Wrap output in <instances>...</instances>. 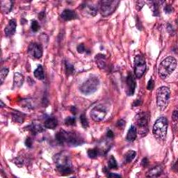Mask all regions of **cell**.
I'll list each match as a JSON object with an SVG mask.
<instances>
[{
    "label": "cell",
    "instance_id": "6da1fadb",
    "mask_svg": "<svg viewBox=\"0 0 178 178\" xmlns=\"http://www.w3.org/2000/svg\"><path fill=\"white\" fill-rule=\"evenodd\" d=\"M168 120L165 117H160L159 118H158L153 126V135L159 143H162L165 140L167 130H168Z\"/></svg>",
    "mask_w": 178,
    "mask_h": 178
},
{
    "label": "cell",
    "instance_id": "7a4b0ae2",
    "mask_svg": "<svg viewBox=\"0 0 178 178\" xmlns=\"http://www.w3.org/2000/svg\"><path fill=\"white\" fill-rule=\"evenodd\" d=\"M176 66H177V60L175 58L172 56L165 58L161 61L158 68V73L159 76L163 79L168 78L175 70Z\"/></svg>",
    "mask_w": 178,
    "mask_h": 178
},
{
    "label": "cell",
    "instance_id": "3957f363",
    "mask_svg": "<svg viewBox=\"0 0 178 178\" xmlns=\"http://www.w3.org/2000/svg\"><path fill=\"white\" fill-rule=\"evenodd\" d=\"M55 163L58 172L63 175H68L72 172V166L70 160L66 154L63 153L55 155Z\"/></svg>",
    "mask_w": 178,
    "mask_h": 178
},
{
    "label": "cell",
    "instance_id": "277c9868",
    "mask_svg": "<svg viewBox=\"0 0 178 178\" xmlns=\"http://www.w3.org/2000/svg\"><path fill=\"white\" fill-rule=\"evenodd\" d=\"M99 86V80L97 76H90L88 79L81 84L79 90L84 95H88L94 93Z\"/></svg>",
    "mask_w": 178,
    "mask_h": 178
},
{
    "label": "cell",
    "instance_id": "5b68a950",
    "mask_svg": "<svg viewBox=\"0 0 178 178\" xmlns=\"http://www.w3.org/2000/svg\"><path fill=\"white\" fill-rule=\"evenodd\" d=\"M170 99V90L165 86H162L156 92V104L161 111H163L168 106Z\"/></svg>",
    "mask_w": 178,
    "mask_h": 178
},
{
    "label": "cell",
    "instance_id": "8992f818",
    "mask_svg": "<svg viewBox=\"0 0 178 178\" xmlns=\"http://www.w3.org/2000/svg\"><path fill=\"white\" fill-rule=\"evenodd\" d=\"M135 122L138 128V133L145 136L147 133V124H148V117L145 112H140L135 117Z\"/></svg>",
    "mask_w": 178,
    "mask_h": 178
},
{
    "label": "cell",
    "instance_id": "52a82bcc",
    "mask_svg": "<svg viewBox=\"0 0 178 178\" xmlns=\"http://www.w3.org/2000/svg\"><path fill=\"white\" fill-rule=\"evenodd\" d=\"M119 3L118 1L103 0L99 2V10L102 15L107 16L115 10Z\"/></svg>",
    "mask_w": 178,
    "mask_h": 178
},
{
    "label": "cell",
    "instance_id": "ba28073f",
    "mask_svg": "<svg viewBox=\"0 0 178 178\" xmlns=\"http://www.w3.org/2000/svg\"><path fill=\"white\" fill-rule=\"evenodd\" d=\"M146 70V63L143 56L137 55L134 58V74L136 78L141 77Z\"/></svg>",
    "mask_w": 178,
    "mask_h": 178
},
{
    "label": "cell",
    "instance_id": "9c48e42d",
    "mask_svg": "<svg viewBox=\"0 0 178 178\" xmlns=\"http://www.w3.org/2000/svg\"><path fill=\"white\" fill-rule=\"evenodd\" d=\"M83 143V137L79 133L74 132V131H67L66 139L65 143L70 146H77L81 145Z\"/></svg>",
    "mask_w": 178,
    "mask_h": 178
},
{
    "label": "cell",
    "instance_id": "30bf717a",
    "mask_svg": "<svg viewBox=\"0 0 178 178\" xmlns=\"http://www.w3.org/2000/svg\"><path fill=\"white\" fill-rule=\"evenodd\" d=\"M107 111L106 108L102 105H97L92 109L90 112V116L95 122H100L105 118Z\"/></svg>",
    "mask_w": 178,
    "mask_h": 178
},
{
    "label": "cell",
    "instance_id": "8fae6325",
    "mask_svg": "<svg viewBox=\"0 0 178 178\" xmlns=\"http://www.w3.org/2000/svg\"><path fill=\"white\" fill-rule=\"evenodd\" d=\"M136 88V80L131 72H129L127 76L125 82V91L127 95L131 96L134 95Z\"/></svg>",
    "mask_w": 178,
    "mask_h": 178
},
{
    "label": "cell",
    "instance_id": "7c38bea8",
    "mask_svg": "<svg viewBox=\"0 0 178 178\" xmlns=\"http://www.w3.org/2000/svg\"><path fill=\"white\" fill-rule=\"evenodd\" d=\"M28 53L33 58H39L42 55V47L40 44L35 42L30 44L28 48Z\"/></svg>",
    "mask_w": 178,
    "mask_h": 178
},
{
    "label": "cell",
    "instance_id": "4fadbf2b",
    "mask_svg": "<svg viewBox=\"0 0 178 178\" xmlns=\"http://www.w3.org/2000/svg\"><path fill=\"white\" fill-rule=\"evenodd\" d=\"M16 22L14 19H11L9 21L8 24H7L4 29L5 34L6 36H10V35H13L15 33V30H16Z\"/></svg>",
    "mask_w": 178,
    "mask_h": 178
},
{
    "label": "cell",
    "instance_id": "5bb4252c",
    "mask_svg": "<svg viewBox=\"0 0 178 178\" xmlns=\"http://www.w3.org/2000/svg\"><path fill=\"white\" fill-rule=\"evenodd\" d=\"M28 129L33 134L36 135L37 134L42 132L44 131V128L39 122H33L28 127Z\"/></svg>",
    "mask_w": 178,
    "mask_h": 178
},
{
    "label": "cell",
    "instance_id": "9a60e30c",
    "mask_svg": "<svg viewBox=\"0 0 178 178\" xmlns=\"http://www.w3.org/2000/svg\"><path fill=\"white\" fill-rule=\"evenodd\" d=\"M162 172H163V167L161 166V165H156V166H154V168H151L150 170L147 172V177H159Z\"/></svg>",
    "mask_w": 178,
    "mask_h": 178
},
{
    "label": "cell",
    "instance_id": "2e32d148",
    "mask_svg": "<svg viewBox=\"0 0 178 178\" xmlns=\"http://www.w3.org/2000/svg\"><path fill=\"white\" fill-rule=\"evenodd\" d=\"M60 17H61V18L63 19L64 20L68 21L76 18V14L74 10L66 9L63 10V13L60 15Z\"/></svg>",
    "mask_w": 178,
    "mask_h": 178
},
{
    "label": "cell",
    "instance_id": "e0dca14e",
    "mask_svg": "<svg viewBox=\"0 0 178 178\" xmlns=\"http://www.w3.org/2000/svg\"><path fill=\"white\" fill-rule=\"evenodd\" d=\"M58 125V121L54 117H49L46 119V120L44 122V127L47 129H54L57 127Z\"/></svg>",
    "mask_w": 178,
    "mask_h": 178
},
{
    "label": "cell",
    "instance_id": "ac0fdd59",
    "mask_svg": "<svg viewBox=\"0 0 178 178\" xmlns=\"http://www.w3.org/2000/svg\"><path fill=\"white\" fill-rule=\"evenodd\" d=\"M83 10H85L86 13H88L89 15L95 16L97 13V8L95 6L91 4H86L84 3L83 6H81Z\"/></svg>",
    "mask_w": 178,
    "mask_h": 178
},
{
    "label": "cell",
    "instance_id": "d6986e66",
    "mask_svg": "<svg viewBox=\"0 0 178 178\" xmlns=\"http://www.w3.org/2000/svg\"><path fill=\"white\" fill-rule=\"evenodd\" d=\"M66 134L67 131L65 130H60L58 131L57 133L55 135V138H56V141L58 143L63 145V144L65 143V139H66Z\"/></svg>",
    "mask_w": 178,
    "mask_h": 178
},
{
    "label": "cell",
    "instance_id": "ffe728a7",
    "mask_svg": "<svg viewBox=\"0 0 178 178\" xmlns=\"http://www.w3.org/2000/svg\"><path fill=\"white\" fill-rule=\"evenodd\" d=\"M137 136V131H136V128L135 126L131 125L130 128H129V131H128L127 136H126V139H127L128 141L129 142H132L136 139Z\"/></svg>",
    "mask_w": 178,
    "mask_h": 178
},
{
    "label": "cell",
    "instance_id": "44dd1931",
    "mask_svg": "<svg viewBox=\"0 0 178 178\" xmlns=\"http://www.w3.org/2000/svg\"><path fill=\"white\" fill-rule=\"evenodd\" d=\"M24 82V76L19 72H15L14 74V86L20 87Z\"/></svg>",
    "mask_w": 178,
    "mask_h": 178
},
{
    "label": "cell",
    "instance_id": "7402d4cb",
    "mask_svg": "<svg viewBox=\"0 0 178 178\" xmlns=\"http://www.w3.org/2000/svg\"><path fill=\"white\" fill-rule=\"evenodd\" d=\"M136 155V152L134 150H129L124 154V161L125 163H130L134 159Z\"/></svg>",
    "mask_w": 178,
    "mask_h": 178
},
{
    "label": "cell",
    "instance_id": "603a6c76",
    "mask_svg": "<svg viewBox=\"0 0 178 178\" xmlns=\"http://www.w3.org/2000/svg\"><path fill=\"white\" fill-rule=\"evenodd\" d=\"M34 76L35 78L39 80H42L44 79V72H43V69H42V65H38V67L35 69L34 72Z\"/></svg>",
    "mask_w": 178,
    "mask_h": 178
},
{
    "label": "cell",
    "instance_id": "cb8c5ba5",
    "mask_svg": "<svg viewBox=\"0 0 178 178\" xmlns=\"http://www.w3.org/2000/svg\"><path fill=\"white\" fill-rule=\"evenodd\" d=\"M24 114L19 111H15L13 113V118L15 122H19V123H22L24 120V117H23Z\"/></svg>",
    "mask_w": 178,
    "mask_h": 178
},
{
    "label": "cell",
    "instance_id": "d4e9b609",
    "mask_svg": "<svg viewBox=\"0 0 178 178\" xmlns=\"http://www.w3.org/2000/svg\"><path fill=\"white\" fill-rule=\"evenodd\" d=\"M105 58H106V57H105L104 55L103 54L97 55V56H96V60H97V65H98L99 67L102 68V67H104Z\"/></svg>",
    "mask_w": 178,
    "mask_h": 178
},
{
    "label": "cell",
    "instance_id": "484cf974",
    "mask_svg": "<svg viewBox=\"0 0 178 178\" xmlns=\"http://www.w3.org/2000/svg\"><path fill=\"white\" fill-rule=\"evenodd\" d=\"M8 1H1V10H2L3 12H6V13L9 12L12 8V3L10 4L9 6L7 5L8 3Z\"/></svg>",
    "mask_w": 178,
    "mask_h": 178
},
{
    "label": "cell",
    "instance_id": "4316f807",
    "mask_svg": "<svg viewBox=\"0 0 178 178\" xmlns=\"http://www.w3.org/2000/svg\"><path fill=\"white\" fill-rule=\"evenodd\" d=\"M87 154H88V156L91 159H95V158L97 157L99 154V151L97 148H92V149H89L88 151H87Z\"/></svg>",
    "mask_w": 178,
    "mask_h": 178
},
{
    "label": "cell",
    "instance_id": "83f0119b",
    "mask_svg": "<svg viewBox=\"0 0 178 178\" xmlns=\"http://www.w3.org/2000/svg\"><path fill=\"white\" fill-rule=\"evenodd\" d=\"M108 168L110 169H117L118 168V163H117L116 160L115 159L114 156H111L108 162Z\"/></svg>",
    "mask_w": 178,
    "mask_h": 178
},
{
    "label": "cell",
    "instance_id": "f1b7e54d",
    "mask_svg": "<svg viewBox=\"0 0 178 178\" xmlns=\"http://www.w3.org/2000/svg\"><path fill=\"white\" fill-rule=\"evenodd\" d=\"M80 121H81V124H82L83 127H84L85 129H86V128L88 127L89 124H88V120H87L85 114H82L81 116H80Z\"/></svg>",
    "mask_w": 178,
    "mask_h": 178
},
{
    "label": "cell",
    "instance_id": "f546056e",
    "mask_svg": "<svg viewBox=\"0 0 178 178\" xmlns=\"http://www.w3.org/2000/svg\"><path fill=\"white\" fill-rule=\"evenodd\" d=\"M65 67H66V73L67 75H70L74 73V66L72 65H71L70 63H69L68 62L65 63Z\"/></svg>",
    "mask_w": 178,
    "mask_h": 178
},
{
    "label": "cell",
    "instance_id": "4dcf8cb0",
    "mask_svg": "<svg viewBox=\"0 0 178 178\" xmlns=\"http://www.w3.org/2000/svg\"><path fill=\"white\" fill-rule=\"evenodd\" d=\"M75 122H76V119L74 117L69 116L65 118V124L68 126L74 125V124H75Z\"/></svg>",
    "mask_w": 178,
    "mask_h": 178
},
{
    "label": "cell",
    "instance_id": "1f68e13d",
    "mask_svg": "<svg viewBox=\"0 0 178 178\" xmlns=\"http://www.w3.org/2000/svg\"><path fill=\"white\" fill-rule=\"evenodd\" d=\"M8 68H3L2 70H1V72H0V78H1V83L3 82V80L5 79V78H6V76L8 75Z\"/></svg>",
    "mask_w": 178,
    "mask_h": 178
},
{
    "label": "cell",
    "instance_id": "d6a6232c",
    "mask_svg": "<svg viewBox=\"0 0 178 178\" xmlns=\"http://www.w3.org/2000/svg\"><path fill=\"white\" fill-rule=\"evenodd\" d=\"M31 27L32 31L34 32H36L38 31L39 29H40V25H39L38 22H37L36 20H33V21H32V22H31Z\"/></svg>",
    "mask_w": 178,
    "mask_h": 178
},
{
    "label": "cell",
    "instance_id": "836d02e7",
    "mask_svg": "<svg viewBox=\"0 0 178 178\" xmlns=\"http://www.w3.org/2000/svg\"><path fill=\"white\" fill-rule=\"evenodd\" d=\"M164 11L165 13H171L172 12H173V8H172V7L171 6H170V5H168V6H165L164 8Z\"/></svg>",
    "mask_w": 178,
    "mask_h": 178
},
{
    "label": "cell",
    "instance_id": "e575fe53",
    "mask_svg": "<svg viewBox=\"0 0 178 178\" xmlns=\"http://www.w3.org/2000/svg\"><path fill=\"white\" fill-rule=\"evenodd\" d=\"M32 144H33V140H32L31 138H29V137H28V138H26L25 140L26 146L28 147H31Z\"/></svg>",
    "mask_w": 178,
    "mask_h": 178
},
{
    "label": "cell",
    "instance_id": "d590c367",
    "mask_svg": "<svg viewBox=\"0 0 178 178\" xmlns=\"http://www.w3.org/2000/svg\"><path fill=\"white\" fill-rule=\"evenodd\" d=\"M117 126L120 129H124V126H125V122H124V120H120L117 122Z\"/></svg>",
    "mask_w": 178,
    "mask_h": 178
},
{
    "label": "cell",
    "instance_id": "8d00e7d4",
    "mask_svg": "<svg viewBox=\"0 0 178 178\" xmlns=\"http://www.w3.org/2000/svg\"><path fill=\"white\" fill-rule=\"evenodd\" d=\"M145 1H138L136 2V8L137 10H140L142 8H143V6H144V4H145Z\"/></svg>",
    "mask_w": 178,
    "mask_h": 178
},
{
    "label": "cell",
    "instance_id": "74e56055",
    "mask_svg": "<svg viewBox=\"0 0 178 178\" xmlns=\"http://www.w3.org/2000/svg\"><path fill=\"white\" fill-rule=\"evenodd\" d=\"M76 49H77V51L79 53H83L85 51V47L84 45H83V44H80L78 45L77 48H76Z\"/></svg>",
    "mask_w": 178,
    "mask_h": 178
},
{
    "label": "cell",
    "instance_id": "f35d334b",
    "mask_svg": "<svg viewBox=\"0 0 178 178\" xmlns=\"http://www.w3.org/2000/svg\"><path fill=\"white\" fill-rule=\"evenodd\" d=\"M148 164H149V161L148 159H147V158L146 157L143 158L141 161V165H143V167H147V165H148Z\"/></svg>",
    "mask_w": 178,
    "mask_h": 178
},
{
    "label": "cell",
    "instance_id": "ab89813d",
    "mask_svg": "<svg viewBox=\"0 0 178 178\" xmlns=\"http://www.w3.org/2000/svg\"><path fill=\"white\" fill-rule=\"evenodd\" d=\"M153 87H154V81H153L152 79H150L148 82V84H147V89L148 90H152Z\"/></svg>",
    "mask_w": 178,
    "mask_h": 178
},
{
    "label": "cell",
    "instance_id": "60d3db41",
    "mask_svg": "<svg viewBox=\"0 0 178 178\" xmlns=\"http://www.w3.org/2000/svg\"><path fill=\"white\" fill-rule=\"evenodd\" d=\"M177 116H178L177 111V110H175V111H174L173 113H172V120L175 121V122L177 121Z\"/></svg>",
    "mask_w": 178,
    "mask_h": 178
},
{
    "label": "cell",
    "instance_id": "b9f144b4",
    "mask_svg": "<svg viewBox=\"0 0 178 178\" xmlns=\"http://www.w3.org/2000/svg\"><path fill=\"white\" fill-rule=\"evenodd\" d=\"M113 136H114V135H113V131H112L111 130H110V129H108V130L107 131V133H106V136L109 138H112L113 137Z\"/></svg>",
    "mask_w": 178,
    "mask_h": 178
},
{
    "label": "cell",
    "instance_id": "7bdbcfd3",
    "mask_svg": "<svg viewBox=\"0 0 178 178\" xmlns=\"http://www.w3.org/2000/svg\"><path fill=\"white\" fill-rule=\"evenodd\" d=\"M121 176L120 175H118V174H115V173H112V172H109L108 174V177H120Z\"/></svg>",
    "mask_w": 178,
    "mask_h": 178
},
{
    "label": "cell",
    "instance_id": "ee69618b",
    "mask_svg": "<svg viewBox=\"0 0 178 178\" xmlns=\"http://www.w3.org/2000/svg\"><path fill=\"white\" fill-rule=\"evenodd\" d=\"M141 104H142L141 101L139 100V99H136V100L133 103V106H140V105Z\"/></svg>",
    "mask_w": 178,
    "mask_h": 178
},
{
    "label": "cell",
    "instance_id": "f6af8a7d",
    "mask_svg": "<svg viewBox=\"0 0 178 178\" xmlns=\"http://www.w3.org/2000/svg\"><path fill=\"white\" fill-rule=\"evenodd\" d=\"M70 111L72 112V114L75 115L76 113V111H77V109H76V108L75 107V106H71V108H70Z\"/></svg>",
    "mask_w": 178,
    "mask_h": 178
},
{
    "label": "cell",
    "instance_id": "bcb514c9",
    "mask_svg": "<svg viewBox=\"0 0 178 178\" xmlns=\"http://www.w3.org/2000/svg\"><path fill=\"white\" fill-rule=\"evenodd\" d=\"M38 16H39V17H40V19H42V17H44V13H40V14H39V15H38Z\"/></svg>",
    "mask_w": 178,
    "mask_h": 178
},
{
    "label": "cell",
    "instance_id": "7dc6e473",
    "mask_svg": "<svg viewBox=\"0 0 178 178\" xmlns=\"http://www.w3.org/2000/svg\"><path fill=\"white\" fill-rule=\"evenodd\" d=\"M5 105H4V104H3V102H2V100H1V107H3V106H4Z\"/></svg>",
    "mask_w": 178,
    "mask_h": 178
}]
</instances>
